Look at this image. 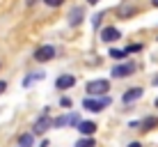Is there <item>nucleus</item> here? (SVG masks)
Masks as SVG:
<instances>
[{
	"mask_svg": "<svg viewBox=\"0 0 158 147\" xmlns=\"http://www.w3.org/2000/svg\"><path fill=\"white\" fill-rule=\"evenodd\" d=\"M110 101H112V99H110L108 94L99 97V99H92V97H89V99H85V101H83V108H85V110H89V113H101L103 108L110 106Z\"/></svg>",
	"mask_w": 158,
	"mask_h": 147,
	"instance_id": "nucleus-1",
	"label": "nucleus"
},
{
	"mask_svg": "<svg viewBox=\"0 0 158 147\" xmlns=\"http://www.w3.org/2000/svg\"><path fill=\"white\" fill-rule=\"evenodd\" d=\"M85 90H87V94H89V97H101V94H106V92L110 90V83H108L106 78H99V80H89Z\"/></svg>",
	"mask_w": 158,
	"mask_h": 147,
	"instance_id": "nucleus-2",
	"label": "nucleus"
},
{
	"mask_svg": "<svg viewBox=\"0 0 158 147\" xmlns=\"http://www.w3.org/2000/svg\"><path fill=\"white\" fill-rule=\"evenodd\" d=\"M135 74V62H124V64H117L112 69V76L115 78H128V76Z\"/></svg>",
	"mask_w": 158,
	"mask_h": 147,
	"instance_id": "nucleus-3",
	"label": "nucleus"
},
{
	"mask_svg": "<svg viewBox=\"0 0 158 147\" xmlns=\"http://www.w3.org/2000/svg\"><path fill=\"white\" fill-rule=\"evenodd\" d=\"M53 58H55V48L53 46H41V48L35 51V60L37 62H48V60H53Z\"/></svg>",
	"mask_w": 158,
	"mask_h": 147,
	"instance_id": "nucleus-4",
	"label": "nucleus"
},
{
	"mask_svg": "<svg viewBox=\"0 0 158 147\" xmlns=\"http://www.w3.org/2000/svg\"><path fill=\"white\" fill-rule=\"evenodd\" d=\"M67 124H78V115L76 113H69V115H60L53 119V127L55 129H62V127H67Z\"/></svg>",
	"mask_w": 158,
	"mask_h": 147,
	"instance_id": "nucleus-5",
	"label": "nucleus"
},
{
	"mask_svg": "<svg viewBox=\"0 0 158 147\" xmlns=\"http://www.w3.org/2000/svg\"><path fill=\"white\" fill-rule=\"evenodd\" d=\"M48 127H53V119L48 117V110H46V113H44V115L35 122V129H32V131H35V133H44Z\"/></svg>",
	"mask_w": 158,
	"mask_h": 147,
	"instance_id": "nucleus-6",
	"label": "nucleus"
},
{
	"mask_svg": "<svg viewBox=\"0 0 158 147\" xmlns=\"http://www.w3.org/2000/svg\"><path fill=\"white\" fill-rule=\"evenodd\" d=\"M73 85H76V78H73L71 74H62L55 80V88L57 90H69V88H73Z\"/></svg>",
	"mask_w": 158,
	"mask_h": 147,
	"instance_id": "nucleus-7",
	"label": "nucleus"
},
{
	"mask_svg": "<svg viewBox=\"0 0 158 147\" xmlns=\"http://www.w3.org/2000/svg\"><path fill=\"white\" fill-rule=\"evenodd\" d=\"M83 16H85V9L83 7H73L71 12H69V25H71V28L80 25V23H83Z\"/></svg>",
	"mask_w": 158,
	"mask_h": 147,
	"instance_id": "nucleus-8",
	"label": "nucleus"
},
{
	"mask_svg": "<svg viewBox=\"0 0 158 147\" xmlns=\"http://www.w3.org/2000/svg\"><path fill=\"white\" fill-rule=\"evenodd\" d=\"M119 37H122V32L117 28H103L101 30V39L106 41V44H112V41H117Z\"/></svg>",
	"mask_w": 158,
	"mask_h": 147,
	"instance_id": "nucleus-9",
	"label": "nucleus"
},
{
	"mask_svg": "<svg viewBox=\"0 0 158 147\" xmlns=\"http://www.w3.org/2000/svg\"><path fill=\"white\" fill-rule=\"evenodd\" d=\"M142 94H144V90H142V88H131L126 94L122 97V101H124V103H133V101L142 99Z\"/></svg>",
	"mask_w": 158,
	"mask_h": 147,
	"instance_id": "nucleus-10",
	"label": "nucleus"
},
{
	"mask_svg": "<svg viewBox=\"0 0 158 147\" xmlns=\"http://www.w3.org/2000/svg\"><path fill=\"white\" fill-rule=\"evenodd\" d=\"M96 129H99V127H96V122H92V119H83V122H78V131L83 136H92Z\"/></svg>",
	"mask_w": 158,
	"mask_h": 147,
	"instance_id": "nucleus-11",
	"label": "nucleus"
},
{
	"mask_svg": "<svg viewBox=\"0 0 158 147\" xmlns=\"http://www.w3.org/2000/svg\"><path fill=\"white\" fill-rule=\"evenodd\" d=\"M156 127H158L156 115H149V117H144L142 122H140V129H142V131H151V129H156Z\"/></svg>",
	"mask_w": 158,
	"mask_h": 147,
	"instance_id": "nucleus-12",
	"label": "nucleus"
},
{
	"mask_svg": "<svg viewBox=\"0 0 158 147\" xmlns=\"http://www.w3.org/2000/svg\"><path fill=\"white\" fill-rule=\"evenodd\" d=\"M76 147H96V143H94V138H92V136H83V138L76 143Z\"/></svg>",
	"mask_w": 158,
	"mask_h": 147,
	"instance_id": "nucleus-13",
	"label": "nucleus"
},
{
	"mask_svg": "<svg viewBox=\"0 0 158 147\" xmlns=\"http://www.w3.org/2000/svg\"><path fill=\"white\" fill-rule=\"evenodd\" d=\"M44 78V74H35V76H28V78H23V88H30L35 80H41Z\"/></svg>",
	"mask_w": 158,
	"mask_h": 147,
	"instance_id": "nucleus-14",
	"label": "nucleus"
},
{
	"mask_svg": "<svg viewBox=\"0 0 158 147\" xmlns=\"http://www.w3.org/2000/svg\"><path fill=\"white\" fill-rule=\"evenodd\" d=\"M32 143H35V136L32 133H23L19 138V145H32Z\"/></svg>",
	"mask_w": 158,
	"mask_h": 147,
	"instance_id": "nucleus-15",
	"label": "nucleus"
},
{
	"mask_svg": "<svg viewBox=\"0 0 158 147\" xmlns=\"http://www.w3.org/2000/svg\"><path fill=\"white\" fill-rule=\"evenodd\" d=\"M110 58H115V60H124V58H126V51H119V48H110Z\"/></svg>",
	"mask_w": 158,
	"mask_h": 147,
	"instance_id": "nucleus-16",
	"label": "nucleus"
},
{
	"mask_svg": "<svg viewBox=\"0 0 158 147\" xmlns=\"http://www.w3.org/2000/svg\"><path fill=\"white\" fill-rule=\"evenodd\" d=\"M138 51H142V46H140V44H131V46H126V53H138Z\"/></svg>",
	"mask_w": 158,
	"mask_h": 147,
	"instance_id": "nucleus-17",
	"label": "nucleus"
},
{
	"mask_svg": "<svg viewBox=\"0 0 158 147\" xmlns=\"http://www.w3.org/2000/svg\"><path fill=\"white\" fill-rule=\"evenodd\" d=\"M44 2H46L48 7H60V5H62V0H44Z\"/></svg>",
	"mask_w": 158,
	"mask_h": 147,
	"instance_id": "nucleus-18",
	"label": "nucleus"
},
{
	"mask_svg": "<svg viewBox=\"0 0 158 147\" xmlns=\"http://www.w3.org/2000/svg\"><path fill=\"white\" fill-rule=\"evenodd\" d=\"M60 106H62V108H69V106H71V99H67V97H62V99H60Z\"/></svg>",
	"mask_w": 158,
	"mask_h": 147,
	"instance_id": "nucleus-19",
	"label": "nucleus"
},
{
	"mask_svg": "<svg viewBox=\"0 0 158 147\" xmlns=\"http://www.w3.org/2000/svg\"><path fill=\"white\" fill-rule=\"evenodd\" d=\"M5 90H7V83H5V80H0V94H2Z\"/></svg>",
	"mask_w": 158,
	"mask_h": 147,
	"instance_id": "nucleus-20",
	"label": "nucleus"
},
{
	"mask_svg": "<svg viewBox=\"0 0 158 147\" xmlns=\"http://www.w3.org/2000/svg\"><path fill=\"white\" fill-rule=\"evenodd\" d=\"M128 147H142V143H128Z\"/></svg>",
	"mask_w": 158,
	"mask_h": 147,
	"instance_id": "nucleus-21",
	"label": "nucleus"
},
{
	"mask_svg": "<svg viewBox=\"0 0 158 147\" xmlns=\"http://www.w3.org/2000/svg\"><path fill=\"white\" fill-rule=\"evenodd\" d=\"M39 147H48V140H44V143H41Z\"/></svg>",
	"mask_w": 158,
	"mask_h": 147,
	"instance_id": "nucleus-22",
	"label": "nucleus"
},
{
	"mask_svg": "<svg viewBox=\"0 0 158 147\" xmlns=\"http://www.w3.org/2000/svg\"><path fill=\"white\" fill-rule=\"evenodd\" d=\"M87 2H89V5H96V2H99V0H87Z\"/></svg>",
	"mask_w": 158,
	"mask_h": 147,
	"instance_id": "nucleus-23",
	"label": "nucleus"
},
{
	"mask_svg": "<svg viewBox=\"0 0 158 147\" xmlns=\"http://www.w3.org/2000/svg\"><path fill=\"white\" fill-rule=\"evenodd\" d=\"M151 2H154V7H158V0H151Z\"/></svg>",
	"mask_w": 158,
	"mask_h": 147,
	"instance_id": "nucleus-24",
	"label": "nucleus"
},
{
	"mask_svg": "<svg viewBox=\"0 0 158 147\" xmlns=\"http://www.w3.org/2000/svg\"><path fill=\"white\" fill-rule=\"evenodd\" d=\"M154 85H158V76H156V78H154Z\"/></svg>",
	"mask_w": 158,
	"mask_h": 147,
	"instance_id": "nucleus-25",
	"label": "nucleus"
},
{
	"mask_svg": "<svg viewBox=\"0 0 158 147\" xmlns=\"http://www.w3.org/2000/svg\"><path fill=\"white\" fill-rule=\"evenodd\" d=\"M19 147H32V145H19Z\"/></svg>",
	"mask_w": 158,
	"mask_h": 147,
	"instance_id": "nucleus-26",
	"label": "nucleus"
},
{
	"mask_svg": "<svg viewBox=\"0 0 158 147\" xmlns=\"http://www.w3.org/2000/svg\"><path fill=\"white\" fill-rule=\"evenodd\" d=\"M156 108H158V99H156Z\"/></svg>",
	"mask_w": 158,
	"mask_h": 147,
	"instance_id": "nucleus-27",
	"label": "nucleus"
}]
</instances>
